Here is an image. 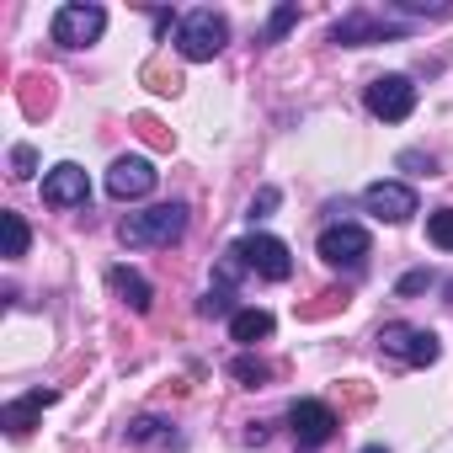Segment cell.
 Returning <instances> with one entry per match:
<instances>
[{"label":"cell","mask_w":453,"mask_h":453,"mask_svg":"<svg viewBox=\"0 0 453 453\" xmlns=\"http://www.w3.org/2000/svg\"><path fill=\"white\" fill-rule=\"evenodd\" d=\"M294 22H299V6H278V12L267 17V43H278V38L294 27Z\"/></svg>","instance_id":"cell-20"},{"label":"cell","mask_w":453,"mask_h":453,"mask_svg":"<svg viewBox=\"0 0 453 453\" xmlns=\"http://www.w3.org/2000/svg\"><path fill=\"white\" fill-rule=\"evenodd\" d=\"M102 27H107V12L75 0V6H59V12H54V27H49V33H54V43H65V49H86V43L102 38Z\"/></svg>","instance_id":"cell-3"},{"label":"cell","mask_w":453,"mask_h":453,"mask_svg":"<svg viewBox=\"0 0 453 453\" xmlns=\"http://www.w3.org/2000/svg\"><path fill=\"white\" fill-rule=\"evenodd\" d=\"M0 224H6V257L22 262V257H27V241H33V235H27V219H22V213H0Z\"/></svg>","instance_id":"cell-17"},{"label":"cell","mask_w":453,"mask_h":453,"mask_svg":"<svg viewBox=\"0 0 453 453\" xmlns=\"http://www.w3.org/2000/svg\"><path fill=\"white\" fill-rule=\"evenodd\" d=\"M181 230H187V208L181 203H155L144 213H128L118 235H123V246H171V241H181Z\"/></svg>","instance_id":"cell-1"},{"label":"cell","mask_w":453,"mask_h":453,"mask_svg":"<svg viewBox=\"0 0 453 453\" xmlns=\"http://www.w3.org/2000/svg\"><path fill=\"white\" fill-rule=\"evenodd\" d=\"M230 373H235V379H241L246 389H262V384L273 379V363H267V357H251V352H246V357H235V363H230Z\"/></svg>","instance_id":"cell-16"},{"label":"cell","mask_w":453,"mask_h":453,"mask_svg":"<svg viewBox=\"0 0 453 453\" xmlns=\"http://www.w3.org/2000/svg\"><path fill=\"white\" fill-rule=\"evenodd\" d=\"M144 81H150L155 91H165V96H176V91H181V75H176V70H165V65H150V70H144Z\"/></svg>","instance_id":"cell-21"},{"label":"cell","mask_w":453,"mask_h":453,"mask_svg":"<svg viewBox=\"0 0 453 453\" xmlns=\"http://www.w3.org/2000/svg\"><path fill=\"white\" fill-rule=\"evenodd\" d=\"M251 273H262L267 283H283L288 273H294V257H288V246L278 241V235H246V241H235L230 246Z\"/></svg>","instance_id":"cell-5"},{"label":"cell","mask_w":453,"mask_h":453,"mask_svg":"<svg viewBox=\"0 0 453 453\" xmlns=\"http://www.w3.org/2000/svg\"><path fill=\"white\" fill-rule=\"evenodd\" d=\"M203 315H230V288H208V299H203Z\"/></svg>","instance_id":"cell-25"},{"label":"cell","mask_w":453,"mask_h":453,"mask_svg":"<svg viewBox=\"0 0 453 453\" xmlns=\"http://www.w3.org/2000/svg\"><path fill=\"white\" fill-rule=\"evenodd\" d=\"M273 208H278V187H262V192H257V203H251V219H267Z\"/></svg>","instance_id":"cell-26"},{"label":"cell","mask_w":453,"mask_h":453,"mask_svg":"<svg viewBox=\"0 0 453 453\" xmlns=\"http://www.w3.org/2000/svg\"><path fill=\"white\" fill-rule=\"evenodd\" d=\"M134 123H139V134H144L150 144H160V150H171V144H176V139H171V134H165V128H160L155 118H134Z\"/></svg>","instance_id":"cell-24"},{"label":"cell","mask_w":453,"mask_h":453,"mask_svg":"<svg viewBox=\"0 0 453 453\" xmlns=\"http://www.w3.org/2000/svg\"><path fill=\"white\" fill-rule=\"evenodd\" d=\"M230 336L246 342V347H257V342L273 336V315H267V310H235V315H230Z\"/></svg>","instance_id":"cell-14"},{"label":"cell","mask_w":453,"mask_h":453,"mask_svg":"<svg viewBox=\"0 0 453 453\" xmlns=\"http://www.w3.org/2000/svg\"><path fill=\"white\" fill-rule=\"evenodd\" d=\"M368 251H373V241H368L363 224H331V230L320 235V262H326V267L357 273V267L368 262Z\"/></svg>","instance_id":"cell-4"},{"label":"cell","mask_w":453,"mask_h":453,"mask_svg":"<svg viewBox=\"0 0 453 453\" xmlns=\"http://www.w3.org/2000/svg\"><path fill=\"white\" fill-rule=\"evenodd\" d=\"M128 442H176V432H165V421L144 416V421H134V426H128Z\"/></svg>","instance_id":"cell-19"},{"label":"cell","mask_w":453,"mask_h":453,"mask_svg":"<svg viewBox=\"0 0 453 453\" xmlns=\"http://www.w3.org/2000/svg\"><path fill=\"white\" fill-rule=\"evenodd\" d=\"M368 112L384 118V123H405V118L416 112V86H411L405 75H379V81L368 86Z\"/></svg>","instance_id":"cell-6"},{"label":"cell","mask_w":453,"mask_h":453,"mask_svg":"<svg viewBox=\"0 0 453 453\" xmlns=\"http://www.w3.org/2000/svg\"><path fill=\"white\" fill-rule=\"evenodd\" d=\"M363 203H368L373 219H389V224H405V219L416 213V192H411L405 181H373V187L363 192Z\"/></svg>","instance_id":"cell-11"},{"label":"cell","mask_w":453,"mask_h":453,"mask_svg":"<svg viewBox=\"0 0 453 453\" xmlns=\"http://www.w3.org/2000/svg\"><path fill=\"white\" fill-rule=\"evenodd\" d=\"M379 342H384L389 357H400V363H411V368H426V363H437V352H442L437 336H432V331H416V326H384Z\"/></svg>","instance_id":"cell-7"},{"label":"cell","mask_w":453,"mask_h":453,"mask_svg":"<svg viewBox=\"0 0 453 453\" xmlns=\"http://www.w3.org/2000/svg\"><path fill=\"white\" fill-rule=\"evenodd\" d=\"M363 453H389V448H379V442H373V448H363Z\"/></svg>","instance_id":"cell-28"},{"label":"cell","mask_w":453,"mask_h":453,"mask_svg":"<svg viewBox=\"0 0 453 453\" xmlns=\"http://www.w3.org/2000/svg\"><path fill=\"white\" fill-rule=\"evenodd\" d=\"M342 304H347V294L331 288V294H320V304H304L299 315H304V320H320V315H331V310H342Z\"/></svg>","instance_id":"cell-22"},{"label":"cell","mask_w":453,"mask_h":453,"mask_svg":"<svg viewBox=\"0 0 453 453\" xmlns=\"http://www.w3.org/2000/svg\"><path fill=\"white\" fill-rule=\"evenodd\" d=\"M379 33H389V27H379L373 17L352 12L347 22H336V33H331V38H336V43H352V49H357V43H368V38H379Z\"/></svg>","instance_id":"cell-15"},{"label":"cell","mask_w":453,"mask_h":453,"mask_svg":"<svg viewBox=\"0 0 453 453\" xmlns=\"http://www.w3.org/2000/svg\"><path fill=\"white\" fill-rule=\"evenodd\" d=\"M33 171H38V155H33L27 144H17V150H12V176H22V181H27Z\"/></svg>","instance_id":"cell-23"},{"label":"cell","mask_w":453,"mask_h":453,"mask_svg":"<svg viewBox=\"0 0 453 453\" xmlns=\"http://www.w3.org/2000/svg\"><path fill=\"white\" fill-rule=\"evenodd\" d=\"M426 241H432L437 251H453V208H437V213L426 219Z\"/></svg>","instance_id":"cell-18"},{"label":"cell","mask_w":453,"mask_h":453,"mask_svg":"<svg viewBox=\"0 0 453 453\" xmlns=\"http://www.w3.org/2000/svg\"><path fill=\"white\" fill-rule=\"evenodd\" d=\"M54 400H59L54 389H33V395H22V400H12L6 411H0V421H6V432H12V437H27V432H33V421L43 416V405H54Z\"/></svg>","instance_id":"cell-12"},{"label":"cell","mask_w":453,"mask_h":453,"mask_svg":"<svg viewBox=\"0 0 453 453\" xmlns=\"http://www.w3.org/2000/svg\"><path fill=\"white\" fill-rule=\"evenodd\" d=\"M432 283V273H411V278H400V294H421Z\"/></svg>","instance_id":"cell-27"},{"label":"cell","mask_w":453,"mask_h":453,"mask_svg":"<svg viewBox=\"0 0 453 453\" xmlns=\"http://www.w3.org/2000/svg\"><path fill=\"white\" fill-rule=\"evenodd\" d=\"M86 197H91V181H86V171L75 160H65V165H54L43 176V203L49 208H86Z\"/></svg>","instance_id":"cell-9"},{"label":"cell","mask_w":453,"mask_h":453,"mask_svg":"<svg viewBox=\"0 0 453 453\" xmlns=\"http://www.w3.org/2000/svg\"><path fill=\"white\" fill-rule=\"evenodd\" d=\"M107 192H112L118 203L150 197V192H155V165H150V160H139V155H123V160L107 171Z\"/></svg>","instance_id":"cell-10"},{"label":"cell","mask_w":453,"mask_h":453,"mask_svg":"<svg viewBox=\"0 0 453 453\" xmlns=\"http://www.w3.org/2000/svg\"><path fill=\"white\" fill-rule=\"evenodd\" d=\"M288 426H294V437H299L304 448H320V442H331V432H336L342 421H336V411H331L326 400H294V405H288Z\"/></svg>","instance_id":"cell-8"},{"label":"cell","mask_w":453,"mask_h":453,"mask_svg":"<svg viewBox=\"0 0 453 453\" xmlns=\"http://www.w3.org/2000/svg\"><path fill=\"white\" fill-rule=\"evenodd\" d=\"M224 43H230V22H224L219 12H187L181 27H176L181 59H213Z\"/></svg>","instance_id":"cell-2"},{"label":"cell","mask_w":453,"mask_h":453,"mask_svg":"<svg viewBox=\"0 0 453 453\" xmlns=\"http://www.w3.org/2000/svg\"><path fill=\"white\" fill-rule=\"evenodd\" d=\"M107 283H112V294H118L128 310H139V315L150 310V283H144L139 273H128V267H112V273H107Z\"/></svg>","instance_id":"cell-13"}]
</instances>
